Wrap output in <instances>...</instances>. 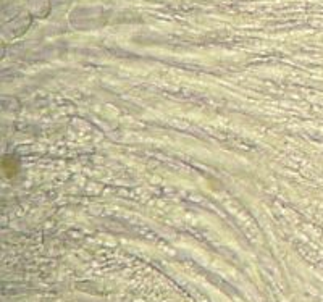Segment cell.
Returning <instances> with one entry per match:
<instances>
[{
  "instance_id": "6da1fadb",
  "label": "cell",
  "mask_w": 323,
  "mask_h": 302,
  "mask_svg": "<svg viewBox=\"0 0 323 302\" xmlns=\"http://www.w3.org/2000/svg\"><path fill=\"white\" fill-rule=\"evenodd\" d=\"M2 170L8 178H13L16 175V163L13 162V158H10V162H8V158H4Z\"/></svg>"
}]
</instances>
